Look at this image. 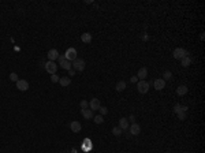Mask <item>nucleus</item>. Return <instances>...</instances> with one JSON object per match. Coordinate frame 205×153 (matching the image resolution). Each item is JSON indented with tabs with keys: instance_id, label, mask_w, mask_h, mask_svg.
Returning a JSON list of instances; mask_svg holds the SVG:
<instances>
[{
	"instance_id": "25",
	"label": "nucleus",
	"mask_w": 205,
	"mask_h": 153,
	"mask_svg": "<svg viewBox=\"0 0 205 153\" xmlns=\"http://www.w3.org/2000/svg\"><path fill=\"white\" fill-rule=\"evenodd\" d=\"M10 79L12 81V82H15V84L19 81V78H18V74H16V73H11V74H10Z\"/></svg>"
},
{
	"instance_id": "19",
	"label": "nucleus",
	"mask_w": 205,
	"mask_h": 153,
	"mask_svg": "<svg viewBox=\"0 0 205 153\" xmlns=\"http://www.w3.org/2000/svg\"><path fill=\"white\" fill-rule=\"evenodd\" d=\"M115 89H116V92H123V90L126 89V82H125V81H119V82L116 84Z\"/></svg>"
},
{
	"instance_id": "7",
	"label": "nucleus",
	"mask_w": 205,
	"mask_h": 153,
	"mask_svg": "<svg viewBox=\"0 0 205 153\" xmlns=\"http://www.w3.org/2000/svg\"><path fill=\"white\" fill-rule=\"evenodd\" d=\"M16 89L21 90V92H26L29 89V82L25 81V79H19L18 82H16Z\"/></svg>"
},
{
	"instance_id": "14",
	"label": "nucleus",
	"mask_w": 205,
	"mask_h": 153,
	"mask_svg": "<svg viewBox=\"0 0 205 153\" xmlns=\"http://www.w3.org/2000/svg\"><path fill=\"white\" fill-rule=\"evenodd\" d=\"M59 84L62 85V88H67L68 85L71 84V79H70V77H60Z\"/></svg>"
},
{
	"instance_id": "3",
	"label": "nucleus",
	"mask_w": 205,
	"mask_h": 153,
	"mask_svg": "<svg viewBox=\"0 0 205 153\" xmlns=\"http://www.w3.org/2000/svg\"><path fill=\"white\" fill-rule=\"evenodd\" d=\"M44 66H45V71H47V73H49L51 75L56 74V71H58V66H56L55 62H51V60H49V62H47Z\"/></svg>"
},
{
	"instance_id": "8",
	"label": "nucleus",
	"mask_w": 205,
	"mask_h": 153,
	"mask_svg": "<svg viewBox=\"0 0 205 153\" xmlns=\"http://www.w3.org/2000/svg\"><path fill=\"white\" fill-rule=\"evenodd\" d=\"M101 107V103L99 99H92L89 103V109H92V111H99V108Z\"/></svg>"
},
{
	"instance_id": "23",
	"label": "nucleus",
	"mask_w": 205,
	"mask_h": 153,
	"mask_svg": "<svg viewBox=\"0 0 205 153\" xmlns=\"http://www.w3.org/2000/svg\"><path fill=\"white\" fill-rule=\"evenodd\" d=\"M79 107H81V109H88V108H89V103L86 100H82L79 103Z\"/></svg>"
},
{
	"instance_id": "5",
	"label": "nucleus",
	"mask_w": 205,
	"mask_h": 153,
	"mask_svg": "<svg viewBox=\"0 0 205 153\" xmlns=\"http://www.w3.org/2000/svg\"><path fill=\"white\" fill-rule=\"evenodd\" d=\"M185 56H187V52L185 51L183 48H175V51H174V58L182 60Z\"/></svg>"
},
{
	"instance_id": "26",
	"label": "nucleus",
	"mask_w": 205,
	"mask_h": 153,
	"mask_svg": "<svg viewBox=\"0 0 205 153\" xmlns=\"http://www.w3.org/2000/svg\"><path fill=\"white\" fill-rule=\"evenodd\" d=\"M112 134H114V135H121L122 129L121 127H114V129H112Z\"/></svg>"
},
{
	"instance_id": "30",
	"label": "nucleus",
	"mask_w": 205,
	"mask_h": 153,
	"mask_svg": "<svg viewBox=\"0 0 205 153\" xmlns=\"http://www.w3.org/2000/svg\"><path fill=\"white\" fill-rule=\"evenodd\" d=\"M68 74H70V75H74V74H75V70H73V69H71L70 71H68Z\"/></svg>"
},
{
	"instance_id": "6",
	"label": "nucleus",
	"mask_w": 205,
	"mask_h": 153,
	"mask_svg": "<svg viewBox=\"0 0 205 153\" xmlns=\"http://www.w3.org/2000/svg\"><path fill=\"white\" fill-rule=\"evenodd\" d=\"M127 130L130 131L131 135H138V134L141 133V126H140L138 123H131V126H129Z\"/></svg>"
},
{
	"instance_id": "28",
	"label": "nucleus",
	"mask_w": 205,
	"mask_h": 153,
	"mask_svg": "<svg viewBox=\"0 0 205 153\" xmlns=\"http://www.w3.org/2000/svg\"><path fill=\"white\" fill-rule=\"evenodd\" d=\"M59 79H60V77H58V75H56V74L51 75V81H52L53 84H56V82H59Z\"/></svg>"
},
{
	"instance_id": "9",
	"label": "nucleus",
	"mask_w": 205,
	"mask_h": 153,
	"mask_svg": "<svg viewBox=\"0 0 205 153\" xmlns=\"http://www.w3.org/2000/svg\"><path fill=\"white\" fill-rule=\"evenodd\" d=\"M153 86H155L156 90H163L164 88H165V81H164L163 78H157L153 82Z\"/></svg>"
},
{
	"instance_id": "16",
	"label": "nucleus",
	"mask_w": 205,
	"mask_h": 153,
	"mask_svg": "<svg viewBox=\"0 0 205 153\" xmlns=\"http://www.w3.org/2000/svg\"><path fill=\"white\" fill-rule=\"evenodd\" d=\"M187 86H186V85H180V86H178V88H176V95L178 96H185L186 95V93H187Z\"/></svg>"
},
{
	"instance_id": "18",
	"label": "nucleus",
	"mask_w": 205,
	"mask_h": 153,
	"mask_svg": "<svg viewBox=\"0 0 205 153\" xmlns=\"http://www.w3.org/2000/svg\"><path fill=\"white\" fill-rule=\"evenodd\" d=\"M81 40H82V42H85V44H89V42L92 41V34H90V33H82Z\"/></svg>"
},
{
	"instance_id": "31",
	"label": "nucleus",
	"mask_w": 205,
	"mask_h": 153,
	"mask_svg": "<svg viewBox=\"0 0 205 153\" xmlns=\"http://www.w3.org/2000/svg\"><path fill=\"white\" fill-rule=\"evenodd\" d=\"M134 119H136V118H134V115H131L130 118H129V120H131V122H134Z\"/></svg>"
},
{
	"instance_id": "13",
	"label": "nucleus",
	"mask_w": 205,
	"mask_h": 153,
	"mask_svg": "<svg viewBox=\"0 0 205 153\" xmlns=\"http://www.w3.org/2000/svg\"><path fill=\"white\" fill-rule=\"evenodd\" d=\"M59 66H60L63 70H67V71H70V70H71V67H73V66H71V63H70L68 60H66V59H63V60H59Z\"/></svg>"
},
{
	"instance_id": "1",
	"label": "nucleus",
	"mask_w": 205,
	"mask_h": 153,
	"mask_svg": "<svg viewBox=\"0 0 205 153\" xmlns=\"http://www.w3.org/2000/svg\"><path fill=\"white\" fill-rule=\"evenodd\" d=\"M71 66H73V70H75V73H77V71H78V73H81V71H84V70H85V67H86V63H85L84 59L77 58L73 62V63H71Z\"/></svg>"
},
{
	"instance_id": "4",
	"label": "nucleus",
	"mask_w": 205,
	"mask_h": 153,
	"mask_svg": "<svg viewBox=\"0 0 205 153\" xmlns=\"http://www.w3.org/2000/svg\"><path fill=\"white\" fill-rule=\"evenodd\" d=\"M64 56H66V60L74 62L77 59V49L75 48H68L67 51H66V53H64Z\"/></svg>"
},
{
	"instance_id": "22",
	"label": "nucleus",
	"mask_w": 205,
	"mask_h": 153,
	"mask_svg": "<svg viewBox=\"0 0 205 153\" xmlns=\"http://www.w3.org/2000/svg\"><path fill=\"white\" fill-rule=\"evenodd\" d=\"M163 77H164V81H168V79H171L172 78V73L170 71V70H167V71H164V74H163Z\"/></svg>"
},
{
	"instance_id": "12",
	"label": "nucleus",
	"mask_w": 205,
	"mask_h": 153,
	"mask_svg": "<svg viewBox=\"0 0 205 153\" xmlns=\"http://www.w3.org/2000/svg\"><path fill=\"white\" fill-rule=\"evenodd\" d=\"M70 129H71V131L73 133H79L81 131V129H82V126H81V123L77 120H73L71 123H70Z\"/></svg>"
},
{
	"instance_id": "27",
	"label": "nucleus",
	"mask_w": 205,
	"mask_h": 153,
	"mask_svg": "<svg viewBox=\"0 0 205 153\" xmlns=\"http://www.w3.org/2000/svg\"><path fill=\"white\" fill-rule=\"evenodd\" d=\"M176 115H178V118L180 119V120H183L185 118H186V112H183V111H178V112H176Z\"/></svg>"
},
{
	"instance_id": "24",
	"label": "nucleus",
	"mask_w": 205,
	"mask_h": 153,
	"mask_svg": "<svg viewBox=\"0 0 205 153\" xmlns=\"http://www.w3.org/2000/svg\"><path fill=\"white\" fill-rule=\"evenodd\" d=\"M99 112H100L101 116H104V115H107V114H108V108H107V107H103V105H101L100 108H99Z\"/></svg>"
},
{
	"instance_id": "15",
	"label": "nucleus",
	"mask_w": 205,
	"mask_h": 153,
	"mask_svg": "<svg viewBox=\"0 0 205 153\" xmlns=\"http://www.w3.org/2000/svg\"><path fill=\"white\" fill-rule=\"evenodd\" d=\"M129 119L127 118H121V120H119V127H121L122 130H127L129 129Z\"/></svg>"
},
{
	"instance_id": "2",
	"label": "nucleus",
	"mask_w": 205,
	"mask_h": 153,
	"mask_svg": "<svg viewBox=\"0 0 205 153\" xmlns=\"http://www.w3.org/2000/svg\"><path fill=\"white\" fill-rule=\"evenodd\" d=\"M137 90H138V93L145 95V93H148V90H149V84H148L146 81H138L137 82Z\"/></svg>"
},
{
	"instance_id": "10",
	"label": "nucleus",
	"mask_w": 205,
	"mask_h": 153,
	"mask_svg": "<svg viewBox=\"0 0 205 153\" xmlns=\"http://www.w3.org/2000/svg\"><path fill=\"white\" fill-rule=\"evenodd\" d=\"M146 77H148V69L146 67H141V69L138 70V73H137V78H138V81H145Z\"/></svg>"
},
{
	"instance_id": "20",
	"label": "nucleus",
	"mask_w": 205,
	"mask_h": 153,
	"mask_svg": "<svg viewBox=\"0 0 205 153\" xmlns=\"http://www.w3.org/2000/svg\"><path fill=\"white\" fill-rule=\"evenodd\" d=\"M180 63H182V66H183V67H189L190 64H191V59H190L189 56H185V58L180 60Z\"/></svg>"
},
{
	"instance_id": "21",
	"label": "nucleus",
	"mask_w": 205,
	"mask_h": 153,
	"mask_svg": "<svg viewBox=\"0 0 205 153\" xmlns=\"http://www.w3.org/2000/svg\"><path fill=\"white\" fill-rule=\"evenodd\" d=\"M93 119H95V123L96 124H101L103 122H104V118L101 115H97V116H93Z\"/></svg>"
},
{
	"instance_id": "17",
	"label": "nucleus",
	"mask_w": 205,
	"mask_h": 153,
	"mask_svg": "<svg viewBox=\"0 0 205 153\" xmlns=\"http://www.w3.org/2000/svg\"><path fill=\"white\" fill-rule=\"evenodd\" d=\"M81 112H82V116H84L85 119H92V118H93V111H92V109H89V108H88V109H81Z\"/></svg>"
},
{
	"instance_id": "11",
	"label": "nucleus",
	"mask_w": 205,
	"mask_h": 153,
	"mask_svg": "<svg viewBox=\"0 0 205 153\" xmlns=\"http://www.w3.org/2000/svg\"><path fill=\"white\" fill-rule=\"evenodd\" d=\"M47 56H48V59L51 60V62H55L56 59H59V52H58V49H49L48 51V53H47Z\"/></svg>"
},
{
	"instance_id": "29",
	"label": "nucleus",
	"mask_w": 205,
	"mask_h": 153,
	"mask_svg": "<svg viewBox=\"0 0 205 153\" xmlns=\"http://www.w3.org/2000/svg\"><path fill=\"white\" fill-rule=\"evenodd\" d=\"M130 81H131V84H137V82H138V78H137V75H136V77H131V78H130Z\"/></svg>"
}]
</instances>
